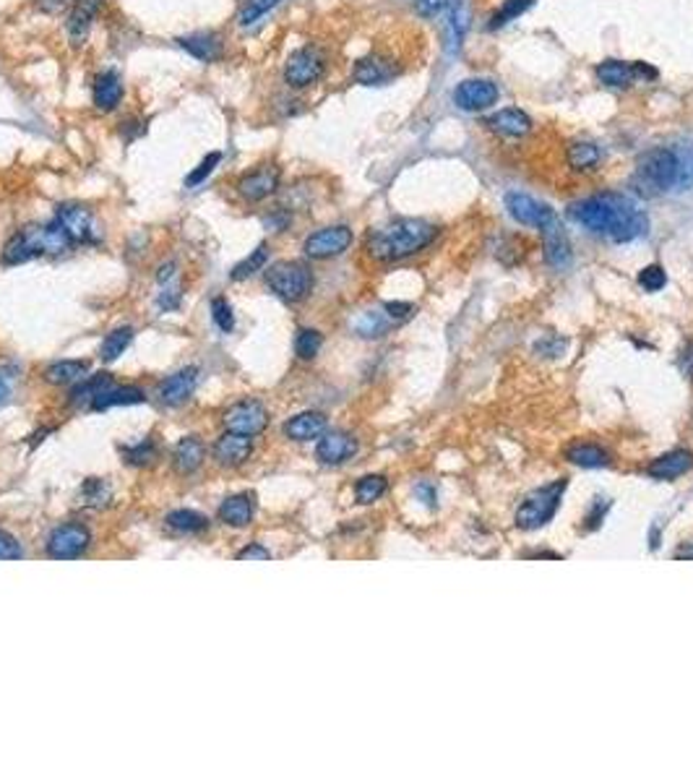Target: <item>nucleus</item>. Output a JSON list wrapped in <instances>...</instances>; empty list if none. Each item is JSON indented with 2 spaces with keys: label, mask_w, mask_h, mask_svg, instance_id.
<instances>
[{
  "label": "nucleus",
  "mask_w": 693,
  "mask_h": 782,
  "mask_svg": "<svg viewBox=\"0 0 693 782\" xmlns=\"http://www.w3.org/2000/svg\"><path fill=\"white\" fill-rule=\"evenodd\" d=\"M146 402V391L139 389V386H110L102 397H97L91 402V409H110V407H128V405H144Z\"/></svg>",
  "instance_id": "29"
},
{
  "label": "nucleus",
  "mask_w": 693,
  "mask_h": 782,
  "mask_svg": "<svg viewBox=\"0 0 693 782\" xmlns=\"http://www.w3.org/2000/svg\"><path fill=\"white\" fill-rule=\"evenodd\" d=\"M21 237L30 248L31 259L39 256H60L65 251H71L76 243L71 240V235L60 228L58 222H47V225H27L21 228Z\"/></svg>",
  "instance_id": "7"
},
{
  "label": "nucleus",
  "mask_w": 693,
  "mask_h": 782,
  "mask_svg": "<svg viewBox=\"0 0 693 782\" xmlns=\"http://www.w3.org/2000/svg\"><path fill=\"white\" fill-rule=\"evenodd\" d=\"M326 434V417L321 412H300L295 417H289L285 423V435L292 438V441H313V438H321Z\"/></svg>",
  "instance_id": "27"
},
{
  "label": "nucleus",
  "mask_w": 693,
  "mask_h": 782,
  "mask_svg": "<svg viewBox=\"0 0 693 782\" xmlns=\"http://www.w3.org/2000/svg\"><path fill=\"white\" fill-rule=\"evenodd\" d=\"M102 5H105V0H73V8H71L68 21H65V30H68V37L73 45L84 42V37L91 30Z\"/></svg>",
  "instance_id": "23"
},
{
  "label": "nucleus",
  "mask_w": 693,
  "mask_h": 782,
  "mask_svg": "<svg viewBox=\"0 0 693 782\" xmlns=\"http://www.w3.org/2000/svg\"><path fill=\"white\" fill-rule=\"evenodd\" d=\"M87 371V360H60V363H53L45 371V381L53 383V386H68V383H79Z\"/></svg>",
  "instance_id": "32"
},
{
  "label": "nucleus",
  "mask_w": 693,
  "mask_h": 782,
  "mask_svg": "<svg viewBox=\"0 0 693 782\" xmlns=\"http://www.w3.org/2000/svg\"><path fill=\"white\" fill-rule=\"evenodd\" d=\"M225 420V428L232 431V434L240 435H259L266 431L269 425V412L266 407L261 405L259 400H240L232 407H227V412L222 415Z\"/></svg>",
  "instance_id": "10"
},
{
  "label": "nucleus",
  "mask_w": 693,
  "mask_h": 782,
  "mask_svg": "<svg viewBox=\"0 0 693 782\" xmlns=\"http://www.w3.org/2000/svg\"><path fill=\"white\" fill-rule=\"evenodd\" d=\"M506 209H509V214H511L519 225H524V228H543L550 217L555 214L548 203L537 202V199H532V196H526V193H521V191L506 193Z\"/></svg>",
  "instance_id": "15"
},
{
  "label": "nucleus",
  "mask_w": 693,
  "mask_h": 782,
  "mask_svg": "<svg viewBox=\"0 0 693 782\" xmlns=\"http://www.w3.org/2000/svg\"><path fill=\"white\" fill-rule=\"evenodd\" d=\"M279 3H282V0H245L243 8H240V13H237V24H240V27H251V24H256V21L263 19L269 11H274Z\"/></svg>",
  "instance_id": "41"
},
{
  "label": "nucleus",
  "mask_w": 693,
  "mask_h": 782,
  "mask_svg": "<svg viewBox=\"0 0 693 782\" xmlns=\"http://www.w3.org/2000/svg\"><path fill=\"white\" fill-rule=\"evenodd\" d=\"M391 323H394V321L389 319L386 314H376V311H368V314H363L360 319L355 321V331H357L360 337H365V339H373V337H381V334H386Z\"/></svg>",
  "instance_id": "39"
},
{
  "label": "nucleus",
  "mask_w": 693,
  "mask_h": 782,
  "mask_svg": "<svg viewBox=\"0 0 693 782\" xmlns=\"http://www.w3.org/2000/svg\"><path fill=\"white\" fill-rule=\"evenodd\" d=\"M123 454L128 457V462L131 464H149L157 460V446H154L151 441H144V443H139V446H128V449H123Z\"/></svg>",
  "instance_id": "48"
},
{
  "label": "nucleus",
  "mask_w": 693,
  "mask_h": 782,
  "mask_svg": "<svg viewBox=\"0 0 693 782\" xmlns=\"http://www.w3.org/2000/svg\"><path fill=\"white\" fill-rule=\"evenodd\" d=\"M271 558V553L266 551L263 546H259V543H251V546H245L243 551L237 553V561H269Z\"/></svg>",
  "instance_id": "53"
},
{
  "label": "nucleus",
  "mask_w": 693,
  "mask_h": 782,
  "mask_svg": "<svg viewBox=\"0 0 693 782\" xmlns=\"http://www.w3.org/2000/svg\"><path fill=\"white\" fill-rule=\"evenodd\" d=\"M326 71V56L316 45L295 50L285 63V82L292 89H308L316 84Z\"/></svg>",
  "instance_id": "6"
},
{
  "label": "nucleus",
  "mask_w": 693,
  "mask_h": 782,
  "mask_svg": "<svg viewBox=\"0 0 693 782\" xmlns=\"http://www.w3.org/2000/svg\"><path fill=\"white\" fill-rule=\"evenodd\" d=\"M175 269H177V266H175V261H167V263H162V266H159V271H157V279H159V285H170V282H173Z\"/></svg>",
  "instance_id": "60"
},
{
  "label": "nucleus",
  "mask_w": 693,
  "mask_h": 782,
  "mask_svg": "<svg viewBox=\"0 0 693 782\" xmlns=\"http://www.w3.org/2000/svg\"><path fill=\"white\" fill-rule=\"evenodd\" d=\"M451 5H454V0H417L415 3L417 13L423 19H435V16H441L446 11H451Z\"/></svg>",
  "instance_id": "49"
},
{
  "label": "nucleus",
  "mask_w": 693,
  "mask_h": 782,
  "mask_svg": "<svg viewBox=\"0 0 693 782\" xmlns=\"http://www.w3.org/2000/svg\"><path fill=\"white\" fill-rule=\"evenodd\" d=\"M399 65L386 56H368V58H360L352 68V79L363 87H381V84H389L399 76Z\"/></svg>",
  "instance_id": "16"
},
{
  "label": "nucleus",
  "mask_w": 693,
  "mask_h": 782,
  "mask_svg": "<svg viewBox=\"0 0 693 782\" xmlns=\"http://www.w3.org/2000/svg\"><path fill=\"white\" fill-rule=\"evenodd\" d=\"M287 222H289V217L285 214V211H277V214L266 217V228H271L274 232L285 230V225H287Z\"/></svg>",
  "instance_id": "59"
},
{
  "label": "nucleus",
  "mask_w": 693,
  "mask_h": 782,
  "mask_svg": "<svg viewBox=\"0 0 693 782\" xmlns=\"http://www.w3.org/2000/svg\"><path fill=\"white\" fill-rule=\"evenodd\" d=\"M357 454V441L345 431H331L321 435L316 446L318 462L323 464H345Z\"/></svg>",
  "instance_id": "19"
},
{
  "label": "nucleus",
  "mask_w": 693,
  "mask_h": 782,
  "mask_svg": "<svg viewBox=\"0 0 693 782\" xmlns=\"http://www.w3.org/2000/svg\"><path fill=\"white\" fill-rule=\"evenodd\" d=\"M383 311H386V316H389V319L397 323V321L409 319L415 308H412L409 303H386V305H383Z\"/></svg>",
  "instance_id": "54"
},
{
  "label": "nucleus",
  "mask_w": 693,
  "mask_h": 782,
  "mask_svg": "<svg viewBox=\"0 0 693 782\" xmlns=\"http://www.w3.org/2000/svg\"><path fill=\"white\" fill-rule=\"evenodd\" d=\"M540 230H543V240H545V261L552 269L563 271L571 263V240H569V232L563 228L560 217L552 214Z\"/></svg>",
  "instance_id": "14"
},
{
  "label": "nucleus",
  "mask_w": 693,
  "mask_h": 782,
  "mask_svg": "<svg viewBox=\"0 0 693 782\" xmlns=\"http://www.w3.org/2000/svg\"><path fill=\"white\" fill-rule=\"evenodd\" d=\"M211 454H214L217 464H222V467H240V464H245L251 460L253 441H251V435H240L227 431V434L217 438Z\"/></svg>",
  "instance_id": "17"
},
{
  "label": "nucleus",
  "mask_w": 693,
  "mask_h": 782,
  "mask_svg": "<svg viewBox=\"0 0 693 782\" xmlns=\"http://www.w3.org/2000/svg\"><path fill=\"white\" fill-rule=\"evenodd\" d=\"M355 235L346 225H331V228H323V230H316L313 235L305 237L303 243V251L308 259L326 261L334 259V256H342L346 248L352 245Z\"/></svg>",
  "instance_id": "9"
},
{
  "label": "nucleus",
  "mask_w": 693,
  "mask_h": 782,
  "mask_svg": "<svg viewBox=\"0 0 693 782\" xmlns=\"http://www.w3.org/2000/svg\"><path fill=\"white\" fill-rule=\"evenodd\" d=\"M253 514H256V498L253 493H235L230 498L222 501L219 506V520L230 527H248L253 521Z\"/></svg>",
  "instance_id": "25"
},
{
  "label": "nucleus",
  "mask_w": 693,
  "mask_h": 782,
  "mask_svg": "<svg viewBox=\"0 0 693 782\" xmlns=\"http://www.w3.org/2000/svg\"><path fill=\"white\" fill-rule=\"evenodd\" d=\"M180 288L177 285H165V290H162V295H159V300H157V305L162 308V311H175V308H180Z\"/></svg>",
  "instance_id": "52"
},
{
  "label": "nucleus",
  "mask_w": 693,
  "mask_h": 782,
  "mask_svg": "<svg viewBox=\"0 0 693 782\" xmlns=\"http://www.w3.org/2000/svg\"><path fill=\"white\" fill-rule=\"evenodd\" d=\"M323 348V337L316 329H300L297 337H295V352L300 360H313L318 352Z\"/></svg>",
  "instance_id": "42"
},
{
  "label": "nucleus",
  "mask_w": 693,
  "mask_h": 782,
  "mask_svg": "<svg viewBox=\"0 0 693 782\" xmlns=\"http://www.w3.org/2000/svg\"><path fill=\"white\" fill-rule=\"evenodd\" d=\"M675 157H678V180L675 188L678 191H689L693 185V144L691 142H680L672 146Z\"/></svg>",
  "instance_id": "37"
},
{
  "label": "nucleus",
  "mask_w": 693,
  "mask_h": 782,
  "mask_svg": "<svg viewBox=\"0 0 693 782\" xmlns=\"http://www.w3.org/2000/svg\"><path fill=\"white\" fill-rule=\"evenodd\" d=\"M21 555H24V553H21L19 540H16L13 535H8V532L0 529V561H16V558H21Z\"/></svg>",
  "instance_id": "51"
},
{
  "label": "nucleus",
  "mask_w": 693,
  "mask_h": 782,
  "mask_svg": "<svg viewBox=\"0 0 693 782\" xmlns=\"http://www.w3.org/2000/svg\"><path fill=\"white\" fill-rule=\"evenodd\" d=\"M678 180V157L672 146H654L636 159L631 191L641 199H654L675 188Z\"/></svg>",
  "instance_id": "3"
},
{
  "label": "nucleus",
  "mask_w": 693,
  "mask_h": 782,
  "mask_svg": "<svg viewBox=\"0 0 693 782\" xmlns=\"http://www.w3.org/2000/svg\"><path fill=\"white\" fill-rule=\"evenodd\" d=\"M485 125L503 139H521L532 131V117L519 107H506V110H498L491 117H485Z\"/></svg>",
  "instance_id": "20"
},
{
  "label": "nucleus",
  "mask_w": 693,
  "mask_h": 782,
  "mask_svg": "<svg viewBox=\"0 0 693 782\" xmlns=\"http://www.w3.org/2000/svg\"><path fill=\"white\" fill-rule=\"evenodd\" d=\"M196 386H199V368H183L159 383V400L167 407L183 405L191 400Z\"/></svg>",
  "instance_id": "18"
},
{
  "label": "nucleus",
  "mask_w": 693,
  "mask_h": 782,
  "mask_svg": "<svg viewBox=\"0 0 693 782\" xmlns=\"http://www.w3.org/2000/svg\"><path fill=\"white\" fill-rule=\"evenodd\" d=\"M11 383H13V371L0 368V405H5L11 400Z\"/></svg>",
  "instance_id": "55"
},
{
  "label": "nucleus",
  "mask_w": 693,
  "mask_h": 782,
  "mask_svg": "<svg viewBox=\"0 0 693 782\" xmlns=\"http://www.w3.org/2000/svg\"><path fill=\"white\" fill-rule=\"evenodd\" d=\"M266 261H269V245L266 243H261L259 248L248 256V259H243L235 269H232V279L235 282H240V279H248V277H253L256 271H261L263 266H266Z\"/></svg>",
  "instance_id": "40"
},
{
  "label": "nucleus",
  "mask_w": 693,
  "mask_h": 782,
  "mask_svg": "<svg viewBox=\"0 0 693 782\" xmlns=\"http://www.w3.org/2000/svg\"><path fill=\"white\" fill-rule=\"evenodd\" d=\"M56 222H58L63 230L71 235V240L79 245H87V243H97V225H94V214L89 206H81V203H60L58 211H56Z\"/></svg>",
  "instance_id": "11"
},
{
  "label": "nucleus",
  "mask_w": 693,
  "mask_h": 782,
  "mask_svg": "<svg viewBox=\"0 0 693 782\" xmlns=\"http://www.w3.org/2000/svg\"><path fill=\"white\" fill-rule=\"evenodd\" d=\"M266 285L287 303H300L313 290V271L303 261H277L266 269Z\"/></svg>",
  "instance_id": "4"
},
{
  "label": "nucleus",
  "mask_w": 693,
  "mask_h": 782,
  "mask_svg": "<svg viewBox=\"0 0 693 782\" xmlns=\"http://www.w3.org/2000/svg\"><path fill=\"white\" fill-rule=\"evenodd\" d=\"M211 319L219 326V331L230 334L235 329V314H232V305L227 303V297H214L211 300Z\"/></svg>",
  "instance_id": "45"
},
{
  "label": "nucleus",
  "mask_w": 693,
  "mask_h": 782,
  "mask_svg": "<svg viewBox=\"0 0 693 782\" xmlns=\"http://www.w3.org/2000/svg\"><path fill=\"white\" fill-rule=\"evenodd\" d=\"M498 102V87L491 79H466L454 89V105L464 113H483Z\"/></svg>",
  "instance_id": "13"
},
{
  "label": "nucleus",
  "mask_w": 693,
  "mask_h": 782,
  "mask_svg": "<svg viewBox=\"0 0 693 782\" xmlns=\"http://www.w3.org/2000/svg\"><path fill=\"white\" fill-rule=\"evenodd\" d=\"M91 543V532L81 521H65L56 527L47 537V555L56 561H71L79 558Z\"/></svg>",
  "instance_id": "8"
},
{
  "label": "nucleus",
  "mask_w": 693,
  "mask_h": 782,
  "mask_svg": "<svg viewBox=\"0 0 693 782\" xmlns=\"http://www.w3.org/2000/svg\"><path fill=\"white\" fill-rule=\"evenodd\" d=\"M222 162V154L219 151H209L206 157H203L201 162H199V168L193 170V173L188 175V180H185V185L188 188H196V185H201L203 180L209 177V175L214 173V168Z\"/></svg>",
  "instance_id": "46"
},
{
  "label": "nucleus",
  "mask_w": 693,
  "mask_h": 782,
  "mask_svg": "<svg viewBox=\"0 0 693 782\" xmlns=\"http://www.w3.org/2000/svg\"><path fill=\"white\" fill-rule=\"evenodd\" d=\"M37 5L45 11V13H56L63 5H68V0H37Z\"/></svg>",
  "instance_id": "61"
},
{
  "label": "nucleus",
  "mask_w": 693,
  "mask_h": 782,
  "mask_svg": "<svg viewBox=\"0 0 693 782\" xmlns=\"http://www.w3.org/2000/svg\"><path fill=\"white\" fill-rule=\"evenodd\" d=\"M597 79L605 84V87H615V89H629L634 87L636 82V71H634V63H626V60H603L600 65H597Z\"/></svg>",
  "instance_id": "28"
},
{
  "label": "nucleus",
  "mask_w": 693,
  "mask_h": 782,
  "mask_svg": "<svg viewBox=\"0 0 693 782\" xmlns=\"http://www.w3.org/2000/svg\"><path fill=\"white\" fill-rule=\"evenodd\" d=\"M569 217L584 230L605 235L615 243H631L644 237L649 230V219L636 203L623 193H600L592 199L571 203Z\"/></svg>",
  "instance_id": "1"
},
{
  "label": "nucleus",
  "mask_w": 693,
  "mask_h": 782,
  "mask_svg": "<svg viewBox=\"0 0 693 782\" xmlns=\"http://www.w3.org/2000/svg\"><path fill=\"white\" fill-rule=\"evenodd\" d=\"M532 3H535V0H506V3L492 13L491 30H500V27H506L509 21L519 19L526 8H532Z\"/></svg>",
  "instance_id": "43"
},
{
  "label": "nucleus",
  "mask_w": 693,
  "mask_h": 782,
  "mask_svg": "<svg viewBox=\"0 0 693 782\" xmlns=\"http://www.w3.org/2000/svg\"><path fill=\"white\" fill-rule=\"evenodd\" d=\"M386 488H389V480L383 475H365L355 486V498H357V503H376L378 498L386 493Z\"/></svg>",
  "instance_id": "38"
},
{
  "label": "nucleus",
  "mask_w": 693,
  "mask_h": 782,
  "mask_svg": "<svg viewBox=\"0 0 693 782\" xmlns=\"http://www.w3.org/2000/svg\"><path fill=\"white\" fill-rule=\"evenodd\" d=\"M177 45L193 56L201 63H217L225 56V45H222V37L214 34V31H196V34H188V37H180Z\"/></svg>",
  "instance_id": "22"
},
{
  "label": "nucleus",
  "mask_w": 693,
  "mask_h": 782,
  "mask_svg": "<svg viewBox=\"0 0 693 782\" xmlns=\"http://www.w3.org/2000/svg\"><path fill=\"white\" fill-rule=\"evenodd\" d=\"M634 71L638 82H654V79H657V68L649 65V63H644V60H636Z\"/></svg>",
  "instance_id": "57"
},
{
  "label": "nucleus",
  "mask_w": 693,
  "mask_h": 782,
  "mask_svg": "<svg viewBox=\"0 0 693 782\" xmlns=\"http://www.w3.org/2000/svg\"><path fill=\"white\" fill-rule=\"evenodd\" d=\"M279 180H282L279 168H274V165H259L256 170L240 175V180H237V193H240L245 202L251 203L263 202V199H269V196L277 193Z\"/></svg>",
  "instance_id": "12"
},
{
  "label": "nucleus",
  "mask_w": 693,
  "mask_h": 782,
  "mask_svg": "<svg viewBox=\"0 0 693 782\" xmlns=\"http://www.w3.org/2000/svg\"><path fill=\"white\" fill-rule=\"evenodd\" d=\"M206 460V446L199 435H185L177 441L173 451V464L180 475H193Z\"/></svg>",
  "instance_id": "26"
},
{
  "label": "nucleus",
  "mask_w": 693,
  "mask_h": 782,
  "mask_svg": "<svg viewBox=\"0 0 693 782\" xmlns=\"http://www.w3.org/2000/svg\"><path fill=\"white\" fill-rule=\"evenodd\" d=\"M678 365H680V371H683L686 376L693 378V342H689V345L683 348L680 357H678Z\"/></svg>",
  "instance_id": "58"
},
{
  "label": "nucleus",
  "mask_w": 693,
  "mask_h": 782,
  "mask_svg": "<svg viewBox=\"0 0 693 782\" xmlns=\"http://www.w3.org/2000/svg\"><path fill=\"white\" fill-rule=\"evenodd\" d=\"M131 339H133V329H131V326H120V329H116V331H110V334L105 337L102 348H99V357H102L105 363H113V360H117V357L128 349Z\"/></svg>",
  "instance_id": "36"
},
{
  "label": "nucleus",
  "mask_w": 693,
  "mask_h": 782,
  "mask_svg": "<svg viewBox=\"0 0 693 782\" xmlns=\"http://www.w3.org/2000/svg\"><path fill=\"white\" fill-rule=\"evenodd\" d=\"M675 558H680V561H693V543H686V546H680L678 551H675Z\"/></svg>",
  "instance_id": "62"
},
{
  "label": "nucleus",
  "mask_w": 693,
  "mask_h": 782,
  "mask_svg": "<svg viewBox=\"0 0 693 782\" xmlns=\"http://www.w3.org/2000/svg\"><path fill=\"white\" fill-rule=\"evenodd\" d=\"M693 469V451L689 449H675V451H667L660 460L649 464V477L654 480H675V477H683L686 472Z\"/></svg>",
  "instance_id": "24"
},
{
  "label": "nucleus",
  "mask_w": 693,
  "mask_h": 782,
  "mask_svg": "<svg viewBox=\"0 0 693 782\" xmlns=\"http://www.w3.org/2000/svg\"><path fill=\"white\" fill-rule=\"evenodd\" d=\"M566 460L577 467H586V469H600L610 464V454L603 446L597 443H574L566 449Z\"/></svg>",
  "instance_id": "31"
},
{
  "label": "nucleus",
  "mask_w": 693,
  "mask_h": 782,
  "mask_svg": "<svg viewBox=\"0 0 693 782\" xmlns=\"http://www.w3.org/2000/svg\"><path fill=\"white\" fill-rule=\"evenodd\" d=\"M110 486L105 483V480H97V477H91V480H87L84 483V488H81V498H84V503L87 506H94V509H102L107 501H110Z\"/></svg>",
  "instance_id": "44"
},
{
  "label": "nucleus",
  "mask_w": 693,
  "mask_h": 782,
  "mask_svg": "<svg viewBox=\"0 0 693 782\" xmlns=\"http://www.w3.org/2000/svg\"><path fill=\"white\" fill-rule=\"evenodd\" d=\"M638 285H641L646 292L663 290L664 285H667V274H664L663 266L652 263V266L641 269V274H638Z\"/></svg>",
  "instance_id": "47"
},
{
  "label": "nucleus",
  "mask_w": 693,
  "mask_h": 782,
  "mask_svg": "<svg viewBox=\"0 0 693 782\" xmlns=\"http://www.w3.org/2000/svg\"><path fill=\"white\" fill-rule=\"evenodd\" d=\"M566 159H569V168L577 170V173H586V170H595L603 159V151L595 142H574L566 149Z\"/></svg>",
  "instance_id": "30"
},
{
  "label": "nucleus",
  "mask_w": 693,
  "mask_h": 782,
  "mask_svg": "<svg viewBox=\"0 0 693 782\" xmlns=\"http://www.w3.org/2000/svg\"><path fill=\"white\" fill-rule=\"evenodd\" d=\"M123 94H125V87H123V79L117 76V71H102L94 79L91 99H94V107L99 113H113V110H117V105L123 102Z\"/></svg>",
  "instance_id": "21"
},
{
  "label": "nucleus",
  "mask_w": 693,
  "mask_h": 782,
  "mask_svg": "<svg viewBox=\"0 0 693 782\" xmlns=\"http://www.w3.org/2000/svg\"><path fill=\"white\" fill-rule=\"evenodd\" d=\"M167 527L173 532H180V535H196V532H203L209 527V520L193 511V509H177L173 514H167Z\"/></svg>",
  "instance_id": "35"
},
{
  "label": "nucleus",
  "mask_w": 693,
  "mask_h": 782,
  "mask_svg": "<svg viewBox=\"0 0 693 782\" xmlns=\"http://www.w3.org/2000/svg\"><path fill=\"white\" fill-rule=\"evenodd\" d=\"M563 348H566V339H555V345H552V342H548V339H543V342H540V345H537V355H543V357H548V352H550V357H558V355H560V352H563Z\"/></svg>",
  "instance_id": "56"
},
{
  "label": "nucleus",
  "mask_w": 693,
  "mask_h": 782,
  "mask_svg": "<svg viewBox=\"0 0 693 782\" xmlns=\"http://www.w3.org/2000/svg\"><path fill=\"white\" fill-rule=\"evenodd\" d=\"M438 228L425 219H394L383 228H378L368 235V254L376 261H399L409 259L420 251H425L435 237Z\"/></svg>",
  "instance_id": "2"
},
{
  "label": "nucleus",
  "mask_w": 693,
  "mask_h": 782,
  "mask_svg": "<svg viewBox=\"0 0 693 782\" xmlns=\"http://www.w3.org/2000/svg\"><path fill=\"white\" fill-rule=\"evenodd\" d=\"M610 506H612V501L610 498H597L595 503H592V511L586 514V521H584V527L586 529H597L603 521H605L607 511H610Z\"/></svg>",
  "instance_id": "50"
},
{
  "label": "nucleus",
  "mask_w": 693,
  "mask_h": 782,
  "mask_svg": "<svg viewBox=\"0 0 693 782\" xmlns=\"http://www.w3.org/2000/svg\"><path fill=\"white\" fill-rule=\"evenodd\" d=\"M113 386V376L110 374H97V376L81 378V383L71 391V405H91L97 397H102L107 389Z\"/></svg>",
  "instance_id": "34"
},
{
  "label": "nucleus",
  "mask_w": 693,
  "mask_h": 782,
  "mask_svg": "<svg viewBox=\"0 0 693 782\" xmlns=\"http://www.w3.org/2000/svg\"><path fill=\"white\" fill-rule=\"evenodd\" d=\"M466 30H469V5H466V0H454L451 16H449V45H446L451 56L459 53Z\"/></svg>",
  "instance_id": "33"
},
{
  "label": "nucleus",
  "mask_w": 693,
  "mask_h": 782,
  "mask_svg": "<svg viewBox=\"0 0 693 782\" xmlns=\"http://www.w3.org/2000/svg\"><path fill=\"white\" fill-rule=\"evenodd\" d=\"M566 488H569V480H555L550 486H543V488L529 493L519 506V511H517V527L519 529H540V527H545L555 517Z\"/></svg>",
  "instance_id": "5"
}]
</instances>
